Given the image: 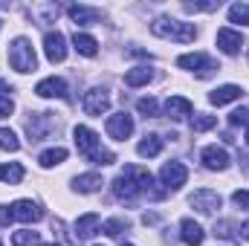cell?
I'll return each instance as SVG.
<instances>
[{"label":"cell","mask_w":249,"mask_h":246,"mask_svg":"<svg viewBox=\"0 0 249 246\" xmlns=\"http://www.w3.org/2000/svg\"><path fill=\"white\" fill-rule=\"evenodd\" d=\"M154 185V177L148 174V168L142 165H124V171L113 180V194L119 200H133L136 194L148 191Z\"/></svg>","instance_id":"1"},{"label":"cell","mask_w":249,"mask_h":246,"mask_svg":"<svg viewBox=\"0 0 249 246\" xmlns=\"http://www.w3.org/2000/svg\"><path fill=\"white\" fill-rule=\"evenodd\" d=\"M72 136H75V148H78V154H81L84 159H90V162H96V165H113V162H116V154L107 151V148H102V139H99L90 127L78 124V127L72 130Z\"/></svg>","instance_id":"2"},{"label":"cell","mask_w":249,"mask_h":246,"mask_svg":"<svg viewBox=\"0 0 249 246\" xmlns=\"http://www.w3.org/2000/svg\"><path fill=\"white\" fill-rule=\"evenodd\" d=\"M151 32L157 38H165V41H177V44H191L197 38V29L194 23H186V20H174V18H157L151 23Z\"/></svg>","instance_id":"3"},{"label":"cell","mask_w":249,"mask_h":246,"mask_svg":"<svg viewBox=\"0 0 249 246\" xmlns=\"http://www.w3.org/2000/svg\"><path fill=\"white\" fill-rule=\"evenodd\" d=\"M9 64H12V70H18V72H32V70L38 67L35 50H32V44H29L26 38H15V41H12V47H9Z\"/></svg>","instance_id":"4"},{"label":"cell","mask_w":249,"mask_h":246,"mask_svg":"<svg viewBox=\"0 0 249 246\" xmlns=\"http://www.w3.org/2000/svg\"><path fill=\"white\" fill-rule=\"evenodd\" d=\"M177 67H183V70H191V72H197L200 78H209L214 70H217V64L214 58H209L206 53H188V55H180L177 58Z\"/></svg>","instance_id":"5"},{"label":"cell","mask_w":249,"mask_h":246,"mask_svg":"<svg viewBox=\"0 0 249 246\" xmlns=\"http://www.w3.org/2000/svg\"><path fill=\"white\" fill-rule=\"evenodd\" d=\"M188 180V168L183 162H165L160 171V183L165 185V191H180Z\"/></svg>","instance_id":"6"},{"label":"cell","mask_w":249,"mask_h":246,"mask_svg":"<svg viewBox=\"0 0 249 246\" xmlns=\"http://www.w3.org/2000/svg\"><path fill=\"white\" fill-rule=\"evenodd\" d=\"M84 113L87 116H102V113H107V107H110V96H107V90H102V87H93V90H87L84 93Z\"/></svg>","instance_id":"7"},{"label":"cell","mask_w":249,"mask_h":246,"mask_svg":"<svg viewBox=\"0 0 249 246\" xmlns=\"http://www.w3.org/2000/svg\"><path fill=\"white\" fill-rule=\"evenodd\" d=\"M188 203H191L200 214H214V211L220 209V203H223V200H220V194H217V191H212V188H200V191H194V194H191V200H188Z\"/></svg>","instance_id":"8"},{"label":"cell","mask_w":249,"mask_h":246,"mask_svg":"<svg viewBox=\"0 0 249 246\" xmlns=\"http://www.w3.org/2000/svg\"><path fill=\"white\" fill-rule=\"evenodd\" d=\"M241 47H244V35H241L238 29H232V26L217 29V50H220V53H226V55H238Z\"/></svg>","instance_id":"9"},{"label":"cell","mask_w":249,"mask_h":246,"mask_svg":"<svg viewBox=\"0 0 249 246\" xmlns=\"http://www.w3.org/2000/svg\"><path fill=\"white\" fill-rule=\"evenodd\" d=\"M44 53H47V58L53 64H61L67 58V38H64L61 32H47V38H44Z\"/></svg>","instance_id":"10"},{"label":"cell","mask_w":249,"mask_h":246,"mask_svg":"<svg viewBox=\"0 0 249 246\" xmlns=\"http://www.w3.org/2000/svg\"><path fill=\"white\" fill-rule=\"evenodd\" d=\"M130 133H133V119H130L124 110H122V113H113V116H107V136H113V139L124 142Z\"/></svg>","instance_id":"11"},{"label":"cell","mask_w":249,"mask_h":246,"mask_svg":"<svg viewBox=\"0 0 249 246\" xmlns=\"http://www.w3.org/2000/svg\"><path fill=\"white\" fill-rule=\"evenodd\" d=\"M200 159H203V165L212 168V171H223V168H229V154H226V148H220V145H209V148H203Z\"/></svg>","instance_id":"12"},{"label":"cell","mask_w":249,"mask_h":246,"mask_svg":"<svg viewBox=\"0 0 249 246\" xmlns=\"http://www.w3.org/2000/svg\"><path fill=\"white\" fill-rule=\"evenodd\" d=\"M12 217L15 220H23V223H38L44 217V209L38 203H32V200H18L12 206Z\"/></svg>","instance_id":"13"},{"label":"cell","mask_w":249,"mask_h":246,"mask_svg":"<svg viewBox=\"0 0 249 246\" xmlns=\"http://www.w3.org/2000/svg\"><path fill=\"white\" fill-rule=\"evenodd\" d=\"M35 93L41 96V99H67V81L64 78H44V81H38V87H35Z\"/></svg>","instance_id":"14"},{"label":"cell","mask_w":249,"mask_h":246,"mask_svg":"<svg viewBox=\"0 0 249 246\" xmlns=\"http://www.w3.org/2000/svg\"><path fill=\"white\" fill-rule=\"evenodd\" d=\"M53 124H55V119H53L50 113H35V116L29 119V124H26V130H29V139H32V142H41Z\"/></svg>","instance_id":"15"},{"label":"cell","mask_w":249,"mask_h":246,"mask_svg":"<svg viewBox=\"0 0 249 246\" xmlns=\"http://www.w3.org/2000/svg\"><path fill=\"white\" fill-rule=\"evenodd\" d=\"M180 238H183L186 246H200L203 241H206V232H203L200 223H194L191 217H186V220L180 223Z\"/></svg>","instance_id":"16"},{"label":"cell","mask_w":249,"mask_h":246,"mask_svg":"<svg viewBox=\"0 0 249 246\" xmlns=\"http://www.w3.org/2000/svg\"><path fill=\"white\" fill-rule=\"evenodd\" d=\"M244 93H241V87L238 84H223V87H217V90H212L209 93V102L212 105H229V102H235V99H241Z\"/></svg>","instance_id":"17"},{"label":"cell","mask_w":249,"mask_h":246,"mask_svg":"<svg viewBox=\"0 0 249 246\" xmlns=\"http://www.w3.org/2000/svg\"><path fill=\"white\" fill-rule=\"evenodd\" d=\"M72 47H75V53L84 55V58H93V55L99 53V41L90 38V35H84V32H75V35H72Z\"/></svg>","instance_id":"18"},{"label":"cell","mask_w":249,"mask_h":246,"mask_svg":"<svg viewBox=\"0 0 249 246\" xmlns=\"http://www.w3.org/2000/svg\"><path fill=\"white\" fill-rule=\"evenodd\" d=\"M102 226V220H99V214H84V217H78L75 220V235L81 238V241H87V238H93L96 235V229Z\"/></svg>","instance_id":"19"},{"label":"cell","mask_w":249,"mask_h":246,"mask_svg":"<svg viewBox=\"0 0 249 246\" xmlns=\"http://www.w3.org/2000/svg\"><path fill=\"white\" fill-rule=\"evenodd\" d=\"M165 110H168V116L171 119H186V116H191V102L188 99H183V96H171L168 102H165Z\"/></svg>","instance_id":"20"},{"label":"cell","mask_w":249,"mask_h":246,"mask_svg":"<svg viewBox=\"0 0 249 246\" xmlns=\"http://www.w3.org/2000/svg\"><path fill=\"white\" fill-rule=\"evenodd\" d=\"M67 15H70L75 23H81V26H90V23L99 20V12H96V9H87V6H70Z\"/></svg>","instance_id":"21"},{"label":"cell","mask_w":249,"mask_h":246,"mask_svg":"<svg viewBox=\"0 0 249 246\" xmlns=\"http://www.w3.org/2000/svg\"><path fill=\"white\" fill-rule=\"evenodd\" d=\"M160 151H162V139H160L157 133H148V136L136 145V154H139V157H148V159H151V157H157Z\"/></svg>","instance_id":"22"},{"label":"cell","mask_w":249,"mask_h":246,"mask_svg":"<svg viewBox=\"0 0 249 246\" xmlns=\"http://www.w3.org/2000/svg\"><path fill=\"white\" fill-rule=\"evenodd\" d=\"M151 78H154V72H151L148 67H133V70L124 72V84H127V87H142V84H148Z\"/></svg>","instance_id":"23"},{"label":"cell","mask_w":249,"mask_h":246,"mask_svg":"<svg viewBox=\"0 0 249 246\" xmlns=\"http://www.w3.org/2000/svg\"><path fill=\"white\" fill-rule=\"evenodd\" d=\"M72 185H75L78 194H93L96 188H102V177L99 174H81V177L72 180Z\"/></svg>","instance_id":"24"},{"label":"cell","mask_w":249,"mask_h":246,"mask_svg":"<svg viewBox=\"0 0 249 246\" xmlns=\"http://www.w3.org/2000/svg\"><path fill=\"white\" fill-rule=\"evenodd\" d=\"M23 180V165L20 162H9V165H0V183L18 185Z\"/></svg>","instance_id":"25"},{"label":"cell","mask_w":249,"mask_h":246,"mask_svg":"<svg viewBox=\"0 0 249 246\" xmlns=\"http://www.w3.org/2000/svg\"><path fill=\"white\" fill-rule=\"evenodd\" d=\"M64 159H67V151H64V148H50V151H44V154L38 157V162H41L44 168H53V165H61Z\"/></svg>","instance_id":"26"},{"label":"cell","mask_w":249,"mask_h":246,"mask_svg":"<svg viewBox=\"0 0 249 246\" xmlns=\"http://www.w3.org/2000/svg\"><path fill=\"white\" fill-rule=\"evenodd\" d=\"M12 246H41V235L29 232V229H20V232L12 235Z\"/></svg>","instance_id":"27"},{"label":"cell","mask_w":249,"mask_h":246,"mask_svg":"<svg viewBox=\"0 0 249 246\" xmlns=\"http://www.w3.org/2000/svg\"><path fill=\"white\" fill-rule=\"evenodd\" d=\"M229 20H232V23H241V26H249V3H235V6H229Z\"/></svg>","instance_id":"28"},{"label":"cell","mask_w":249,"mask_h":246,"mask_svg":"<svg viewBox=\"0 0 249 246\" xmlns=\"http://www.w3.org/2000/svg\"><path fill=\"white\" fill-rule=\"evenodd\" d=\"M124 229H127V220H122V217H113V220H105V223H102V232H105L107 238H119Z\"/></svg>","instance_id":"29"},{"label":"cell","mask_w":249,"mask_h":246,"mask_svg":"<svg viewBox=\"0 0 249 246\" xmlns=\"http://www.w3.org/2000/svg\"><path fill=\"white\" fill-rule=\"evenodd\" d=\"M214 124H217V116H209V113H197V116H191V127H194L197 133L212 130Z\"/></svg>","instance_id":"30"},{"label":"cell","mask_w":249,"mask_h":246,"mask_svg":"<svg viewBox=\"0 0 249 246\" xmlns=\"http://www.w3.org/2000/svg\"><path fill=\"white\" fill-rule=\"evenodd\" d=\"M0 148H3V151H12V154H15V151L20 148L18 136H15V133H12L9 127H0Z\"/></svg>","instance_id":"31"},{"label":"cell","mask_w":249,"mask_h":246,"mask_svg":"<svg viewBox=\"0 0 249 246\" xmlns=\"http://www.w3.org/2000/svg\"><path fill=\"white\" fill-rule=\"evenodd\" d=\"M136 110H139L142 116H148V119H151V116H157V113H160V105H157V99H151V96H148V99H139V102H136Z\"/></svg>","instance_id":"32"},{"label":"cell","mask_w":249,"mask_h":246,"mask_svg":"<svg viewBox=\"0 0 249 246\" xmlns=\"http://www.w3.org/2000/svg\"><path fill=\"white\" fill-rule=\"evenodd\" d=\"M229 124H247V127H249V110H247V107L232 110V113H229Z\"/></svg>","instance_id":"33"},{"label":"cell","mask_w":249,"mask_h":246,"mask_svg":"<svg viewBox=\"0 0 249 246\" xmlns=\"http://www.w3.org/2000/svg\"><path fill=\"white\" fill-rule=\"evenodd\" d=\"M232 203H235L238 209H249V191H247V188L235 191V194H232Z\"/></svg>","instance_id":"34"},{"label":"cell","mask_w":249,"mask_h":246,"mask_svg":"<svg viewBox=\"0 0 249 246\" xmlns=\"http://www.w3.org/2000/svg\"><path fill=\"white\" fill-rule=\"evenodd\" d=\"M214 235H217V238H232V235H235V232H232V223H229V220H220V223L214 226Z\"/></svg>","instance_id":"35"},{"label":"cell","mask_w":249,"mask_h":246,"mask_svg":"<svg viewBox=\"0 0 249 246\" xmlns=\"http://www.w3.org/2000/svg\"><path fill=\"white\" fill-rule=\"evenodd\" d=\"M12 110H15V102L9 96H0V116H12Z\"/></svg>","instance_id":"36"},{"label":"cell","mask_w":249,"mask_h":246,"mask_svg":"<svg viewBox=\"0 0 249 246\" xmlns=\"http://www.w3.org/2000/svg\"><path fill=\"white\" fill-rule=\"evenodd\" d=\"M9 220H15L12 217V209L9 206H0V226H9Z\"/></svg>","instance_id":"37"},{"label":"cell","mask_w":249,"mask_h":246,"mask_svg":"<svg viewBox=\"0 0 249 246\" xmlns=\"http://www.w3.org/2000/svg\"><path fill=\"white\" fill-rule=\"evenodd\" d=\"M238 232H241V238H247V241H249V220L241 226V229H238Z\"/></svg>","instance_id":"38"},{"label":"cell","mask_w":249,"mask_h":246,"mask_svg":"<svg viewBox=\"0 0 249 246\" xmlns=\"http://www.w3.org/2000/svg\"><path fill=\"white\" fill-rule=\"evenodd\" d=\"M41 246H58V244H41Z\"/></svg>","instance_id":"39"},{"label":"cell","mask_w":249,"mask_h":246,"mask_svg":"<svg viewBox=\"0 0 249 246\" xmlns=\"http://www.w3.org/2000/svg\"><path fill=\"white\" fill-rule=\"evenodd\" d=\"M247 142H249V127H247Z\"/></svg>","instance_id":"40"},{"label":"cell","mask_w":249,"mask_h":246,"mask_svg":"<svg viewBox=\"0 0 249 246\" xmlns=\"http://www.w3.org/2000/svg\"><path fill=\"white\" fill-rule=\"evenodd\" d=\"M122 246H133V244H122Z\"/></svg>","instance_id":"41"}]
</instances>
